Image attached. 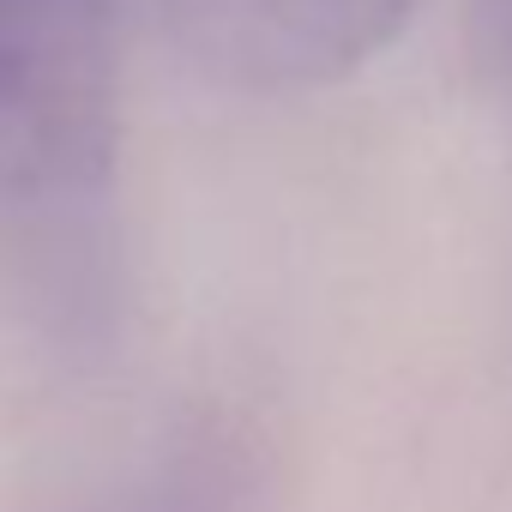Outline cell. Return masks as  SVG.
<instances>
[{
  "instance_id": "obj_1",
  "label": "cell",
  "mask_w": 512,
  "mask_h": 512,
  "mask_svg": "<svg viewBox=\"0 0 512 512\" xmlns=\"http://www.w3.org/2000/svg\"><path fill=\"white\" fill-rule=\"evenodd\" d=\"M121 31V0H0V205L103 175Z\"/></svg>"
},
{
  "instance_id": "obj_2",
  "label": "cell",
  "mask_w": 512,
  "mask_h": 512,
  "mask_svg": "<svg viewBox=\"0 0 512 512\" xmlns=\"http://www.w3.org/2000/svg\"><path fill=\"white\" fill-rule=\"evenodd\" d=\"M410 13L416 0H121V19L151 25L199 73L253 91L344 79Z\"/></svg>"
},
{
  "instance_id": "obj_3",
  "label": "cell",
  "mask_w": 512,
  "mask_h": 512,
  "mask_svg": "<svg viewBox=\"0 0 512 512\" xmlns=\"http://www.w3.org/2000/svg\"><path fill=\"white\" fill-rule=\"evenodd\" d=\"M494 31H500V49L512 61V0H494Z\"/></svg>"
}]
</instances>
